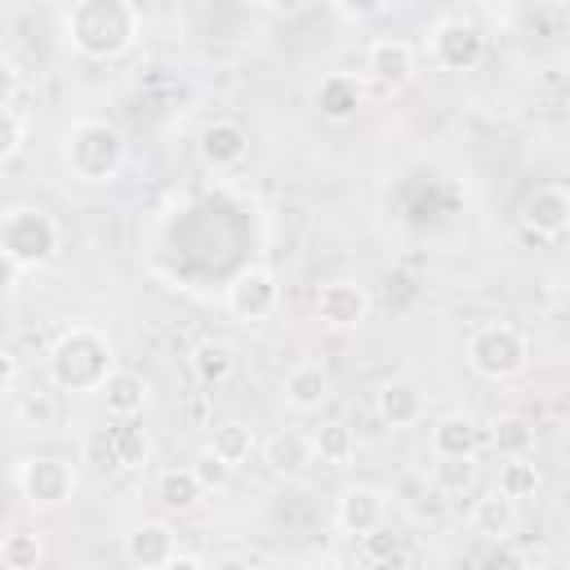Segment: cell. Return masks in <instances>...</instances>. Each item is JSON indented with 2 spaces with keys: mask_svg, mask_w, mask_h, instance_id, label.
Returning <instances> with one entry per match:
<instances>
[{
  "mask_svg": "<svg viewBox=\"0 0 570 570\" xmlns=\"http://www.w3.org/2000/svg\"><path fill=\"white\" fill-rule=\"evenodd\" d=\"M142 31V13L129 0H76L62 13V36L76 53L107 62L120 58Z\"/></svg>",
  "mask_w": 570,
  "mask_h": 570,
  "instance_id": "6da1fadb",
  "label": "cell"
},
{
  "mask_svg": "<svg viewBox=\"0 0 570 570\" xmlns=\"http://www.w3.org/2000/svg\"><path fill=\"white\" fill-rule=\"evenodd\" d=\"M116 347L94 325H71L49 347V383L53 392H98L116 374Z\"/></svg>",
  "mask_w": 570,
  "mask_h": 570,
  "instance_id": "7a4b0ae2",
  "label": "cell"
},
{
  "mask_svg": "<svg viewBox=\"0 0 570 570\" xmlns=\"http://www.w3.org/2000/svg\"><path fill=\"white\" fill-rule=\"evenodd\" d=\"M62 165L76 183H111L125 165V138L107 120H71L62 134Z\"/></svg>",
  "mask_w": 570,
  "mask_h": 570,
  "instance_id": "3957f363",
  "label": "cell"
},
{
  "mask_svg": "<svg viewBox=\"0 0 570 570\" xmlns=\"http://www.w3.org/2000/svg\"><path fill=\"white\" fill-rule=\"evenodd\" d=\"M58 223L40 205H13L0 214V249L18 267H45L58 254Z\"/></svg>",
  "mask_w": 570,
  "mask_h": 570,
  "instance_id": "277c9868",
  "label": "cell"
},
{
  "mask_svg": "<svg viewBox=\"0 0 570 570\" xmlns=\"http://www.w3.org/2000/svg\"><path fill=\"white\" fill-rule=\"evenodd\" d=\"M525 361H530V343H525V334L517 325L494 321V325L472 330V338H468V365L490 383L517 379L525 370Z\"/></svg>",
  "mask_w": 570,
  "mask_h": 570,
  "instance_id": "5b68a950",
  "label": "cell"
},
{
  "mask_svg": "<svg viewBox=\"0 0 570 570\" xmlns=\"http://www.w3.org/2000/svg\"><path fill=\"white\" fill-rule=\"evenodd\" d=\"M76 463L62 454H31L18 463V490L31 508H62L76 494Z\"/></svg>",
  "mask_w": 570,
  "mask_h": 570,
  "instance_id": "8992f818",
  "label": "cell"
},
{
  "mask_svg": "<svg viewBox=\"0 0 570 570\" xmlns=\"http://www.w3.org/2000/svg\"><path fill=\"white\" fill-rule=\"evenodd\" d=\"M428 58L441 71H472L485 58V31L472 18H441L428 31Z\"/></svg>",
  "mask_w": 570,
  "mask_h": 570,
  "instance_id": "52a82bcc",
  "label": "cell"
},
{
  "mask_svg": "<svg viewBox=\"0 0 570 570\" xmlns=\"http://www.w3.org/2000/svg\"><path fill=\"white\" fill-rule=\"evenodd\" d=\"M281 307V285H276V272L272 267H240L227 285V312L236 321H267L272 312Z\"/></svg>",
  "mask_w": 570,
  "mask_h": 570,
  "instance_id": "ba28073f",
  "label": "cell"
},
{
  "mask_svg": "<svg viewBox=\"0 0 570 570\" xmlns=\"http://www.w3.org/2000/svg\"><path fill=\"white\" fill-rule=\"evenodd\" d=\"M414 67H419V53L410 40L401 36H379L370 49H365V80L379 89V94H396L414 80Z\"/></svg>",
  "mask_w": 570,
  "mask_h": 570,
  "instance_id": "9c48e42d",
  "label": "cell"
},
{
  "mask_svg": "<svg viewBox=\"0 0 570 570\" xmlns=\"http://www.w3.org/2000/svg\"><path fill=\"white\" fill-rule=\"evenodd\" d=\"M370 316V289L361 281H325L316 289V321L330 325V330H356L361 321Z\"/></svg>",
  "mask_w": 570,
  "mask_h": 570,
  "instance_id": "30bf717a",
  "label": "cell"
},
{
  "mask_svg": "<svg viewBox=\"0 0 570 570\" xmlns=\"http://www.w3.org/2000/svg\"><path fill=\"white\" fill-rule=\"evenodd\" d=\"M521 227L534 232L539 240H557L570 227V191L561 183H543L525 196L521 205Z\"/></svg>",
  "mask_w": 570,
  "mask_h": 570,
  "instance_id": "8fae6325",
  "label": "cell"
},
{
  "mask_svg": "<svg viewBox=\"0 0 570 570\" xmlns=\"http://www.w3.org/2000/svg\"><path fill=\"white\" fill-rule=\"evenodd\" d=\"M334 517H338V525H343L347 534H356V539H361V534H370V530L387 525V494H383L379 485H365V481L343 485Z\"/></svg>",
  "mask_w": 570,
  "mask_h": 570,
  "instance_id": "7c38bea8",
  "label": "cell"
},
{
  "mask_svg": "<svg viewBox=\"0 0 570 570\" xmlns=\"http://www.w3.org/2000/svg\"><path fill=\"white\" fill-rule=\"evenodd\" d=\"M374 410L387 428H414L423 414H428V396L414 379L396 374V379H383L379 392H374Z\"/></svg>",
  "mask_w": 570,
  "mask_h": 570,
  "instance_id": "4fadbf2b",
  "label": "cell"
},
{
  "mask_svg": "<svg viewBox=\"0 0 570 570\" xmlns=\"http://www.w3.org/2000/svg\"><path fill=\"white\" fill-rule=\"evenodd\" d=\"M178 552V534L169 521H138L125 534V557L134 570H160Z\"/></svg>",
  "mask_w": 570,
  "mask_h": 570,
  "instance_id": "5bb4252c",
  "label": "cell"
},
{
  "mask_svg": "<svg viewBox=\"0 0 570 570\" xmlns=\"http://www.w3.org/2000/svg\"><path fill=\"white\" fill-rule=\"evenodd\" d=\"M249 156V134L236 120H209L200 129V160L209 169H236Z\"/></svg>",
  "mask_w": 570,
  "mask_h": 570,
  "instance_id": "9a60e30c",
  "label": "cell"
},
{
  "mask_svg": "<svg viewBox=\"0 0 570 570\" xmlns=\"http://www.w3.org/2000/svg\"><path fill=\"white\" fill-rule=\"evenodd\" d=\"M365 107V80H356L352 71H330L321 85H316V111L334 125L352 120L356 111Z\"/></svg>",
  "mask_w": 570,
  "mask_h": 570,
  "instance_id": "2e32d148",
  "label": "cell"
},
{
  "mask_svg": "<svg viewBox=\"0 0 570 570\" xmlns=\"http://www.w3.org/2000/svg\"><path fill=\"white\" fill-rule=\"evenodd\" d=\"M281 396H285V405H289V410H298V414L321 410V405L330 401V370H325V365H316V361H298V365L285 374Z\"/></svg>",
  "mask_w": 570,
  "mask_h": 570,
  "instance_id": "e0dca14e",
  "label": "cell"
},
{
  "mask_svg": "<svg viewBox=\"0 0 570 570\" xmlns=\"http://www.w3.org/2000/svg\"><path fill=\"white\" fill-rule=\"evenodd\" d=\"M428 441H432V454H436V459H476L481 428H476L472 414L454 410V414H445V419L432 423V436H428Z\"/></svg>",
  "mask_w": 570,
  "mask_h": 570,
  "instance_id": "ac0fdd59",
  "label": "cell"
},
{
  "mask_svg": "<svg viewBox=\"0 0 570 570\" xmlns=\"http://www.w3.org/2000/svg\"><path fill=\"white\" fill-rule=\"evenodd\" d=\"M236 365H240V356H236V347H232L227 338H200V343L191 347V374H196L205 387L232 383V379H236Z\"/></svg>",
  "mask_w": 570,
  "mask_h": 570,
  "instance_id": "d6986e66",
  "label": "cell"
},
{
  "mask_svg": "<svg viewBox=\"0 0 570 570\" xmlns=\"http://www.w3.org/2000/svg\"><path fill=\"white\" fill-rule=\"evenodd\" d=\"M98 396H102V405H107V414L111 419H138L142 410H147V379L142 374H134V370H116L102 387H98Z\"/></svg>",
  "mask_w": 570,
  "mask_h": 570,
  "instance_id": "ffe728a7",
  "label": "cell"
},
{
  "mask_svg": "<svg viewBox=\"0 0 570 570\" xmlns=\"http://www.w3.org/2000/svg\"><path fill=\"white\" fill-rule=\"evenodd\" d=\"M263 459H267V468L272 472H281V476H303L307 468H312V441L303 436V432H276L267 445H263Z\"/></svg>",
  "mask_w": 570,
  "mask_h": 570,
  "instance_id": "44dd1931",
  "label": "cell"
},
{
  "mask_svg": "<svg viewBox=\"0 0 570 570\" xmlns=\"http://www.w3.org/2000/svg\"><path fill=\"white\" fill-rule=\"evenodd\" d=\"M468 521H472V530L476 534H485V539H508L512 530H517V503H508L503 494H481V499H472V512H468Z\"/></svg>",
  "mask_w": 570,
  "mask_h": 570,
  "instance_id": "7402d4cb",
  "label": "cell"
},
{
  "mask_svg": "<svg viewBox=\"0 0 570 570\" xmlns=\"http://www.w3.org/2000/svg\"><path fill=\"white\" fill-rule=\"evenodd\" d=\"M490 445L499 450V459H530L534 454V423L521 414H499L490 423Z\"/></svg>",
  "mask_w": 570,
  "mask_h": 570,
  "instance_id": "603a6c76",
  "label": "cell"
},
{
  "mask_svg": "<svg viewBox=\"0 0 570 570\" xmlns=\"http://www.w3.org/2000/svg\"><path fill=\"white\" fill-rule=\"evenodd\" d=\"M209 454H218L227 468H240L249 454H254V428L240 423V419H227L209 432Z\"/></svg>",
  "mask_w": 570,
  "mask_h": 570,
  "instance_id": "cb8c5ba5",
  "label": "cell"
},
{
  "mask_svg": "<svg viewBox=\"0 0 570 570\" xmlns=\"http://www.w3.org/2000/svg\"><path fill=\"white\" fill-rule=\"evenodd\" d=\"M307 441H312V454H316L321 463H347V459L356 454V432H352L343 419H325Z\"/></svg>",
  "mask_w": 570,
  "mask_h": 570,
  "instance_id": "d4e9b609",
  "label": "cell"
},
{
  "mask_svg": "<svg viewBox=\"0 0 570 570\" xmlns=\"http://www.w3.org/2000/svg\"><path fill=\"white\" fill-rule=\"evenodd\" d=\"M200 494H205V490H200V481H196L191 468H165V472L156 476V499H160L165 508H174V512L196 508Z\"/></svg>",
  "mask_w": 570,
  "mask_h": 570,
  "instance_id": "484cf974",
  "label": "cell"
},
{
  "mask_svg": "<svg viewBox=\"0 0 570 570\" xmlns=\"http://www.w3.org/2000/svg\"><path fill=\"white\" fill-rule=\"evenodd\" d=\"M539 490V468L530 459H503L499 476H494V494H503L508 503H521Z\"/></svg>",
  "mask_w": 570,
  "mask_h": 570,
  "instance_id": "4316f807",
  "label": "cell"
},
{
  "mask_svg": "<svg viewBox=\"0 0 570 570\" xmlns=\"http://www.w3.org/2000/svg\"><path fill=\"white\" fill-rule=\"evenodd\" d=\"M45 561V543L36 530H9L0 539V566L4 570H36Z\"/></svg>",
  "mask_w": 570,
  "mask_h": 570,
  "instance_id": "83f0119b",
  "label": "cell"
},
{
  "mask_svg": "<svg viewBox=\"0 0 570 570\" xmlns=\"http://www.w3.org/2000/svg\"><path fill=\"white\" fill-rule=\"evenodd\" d=\"M18 423L31 428V432H49V428L58 423V392H53V387L22 392V401H18Z\"/></svg>",
  "mask_w": 570,
  "mask_h": 570,
  "instance_id": "f1b7e54d",
  "label": "cell"
},
{
  "mask_svg": "<svg viewBox=\"0 0 570 570\" xmlns=\"http://www.w3.org/2000/svg\"><path fill=\"white\" fill-rule=\"evenodd\" d=\"M472 481H476V459H436L428 476L436 494H463Z\"/></svg>",
  "mask_w": 570,
  "mask_h": 570,
  "instance_id": "f546056e",
  "label": "cell"
},
{
  "mask_svg": "<svg viewBox=\"0 0 570 570\" xmlns=\"http://www.w3.org/2000/svg\"><path fill=\"white\" fill-rule=\"evenodd\" d=\"M111 445H116L120 468H138V463H147V454H151L147 432H142V428H129V419H125L120 428H111Z\"/></svg>",
  "mask_w": 570,
  "mask_h": 570,
  "instance_id": "4dcf8cb0",
  "label": "cell"
},
{
  "mask_svg": "<svg viewBox=\"0 0 570 570\" xmlns=\"http://www.w3.org/2000/svg\"><path fill=\"white\" fill-rule=\"evenodd\" d=\"M361 557H365V566H392V561H401V539L387 525H379V530L361 534Z\"/></svg>",
  "mask_w": 570,
  "mask_h": 570,
  "instance_id": "1f68e13d",
  "label": "cell"
},
{
  "mask_svg": "<svg viewBox=\"0 0 570 570\" xmlns=\"http://www.w3.org/2000/svg\"><path fill=\"white\" fill-rule=\"evenodd\" d=\"M191 472H196L200 490H223V485H227V476H232L236 468H227V463H223L218 454H209V450H205V454H200V459L191 463Z\"/></svg>",
  "mask_w": 570,
  "mask_h": 570,
  "instance_id": "d6a6232c",
  "label": "cell"
},
{
  "mask_svg": "<svg viewBox=\"0 0 570 570\" xmlns=\"http://www.w3.org/2000/svg\"><path fill=\"white\" fill-rule=\"evenodd\" d=\"M481 570H525V557L517 552L512 539H499V543H490V552L481 557Z\"/></svg>",
  "mask_w": 570,
  "mask_h": 570,
  "instance_id": "836d02e7",
  "label": "cell"
},
{
  "mask_svg": "<svg viewBox=\"0 0 570 570\" xmlns=\"http://www.w3.org/2000/svg\"><path fill=\"white\" fill-rule=\"evenodd\" d=\"M18 142H22V116L9 102H0V165L18 151Z\"/></svg>",
  "mask_w": 570,
  "mask_h": 570,
  "instance_id": "e575fe53",
  "label": "cell"
},
{
  "mask_svg": "<svg viewBox=\"0 0 570 570\" xmlns=\"http://www.w3.org/2000/svg\"><path fill=\"white\" fill-rule=\"evenodd\" d=\"M85 454L107 472V468H120V459H116V445H111V432H94L89 441H85Z\"/></svg>",
  "mask_w": 570,
  "mask_h": 570,
  "instance_id": "d590c367",
  "label": "cell"
},
{
  "mask_svg": "<svg viewBox=\"0 0 570 570\" xmlns=\"http://www.w3.org/2000/svg\"><path fill=\"white\" fill-rule=\"evenodd\" d=\"M383 9H387L383 0H356V4H352V0H334V13H338V18H347V22H365V18H379Z\"/></svg>",
  "mask_w": 570,
  "mask_h": 570,
  "instance_id": "8d00e7d4",
  "label": "cell"
},
{
  "mask_svg": "<svg viewBox=\"0 0 570 570\" xmlns=\"http://www.w3.org/2000/svg\"><path fill=\"white\" fill-rule=\"evenodd\" d=\"M13 383H18V356H13L9 347H0V396H4Z\"/></svg>",
  "mask_w": 570,
  "mask_h": 570,
  "instance_id": "74e56055",
  "label": "cell"
},
{
  "mask_svg": "<svg viewBox=\"0 0 570 570\" xmlns=\"http://www.w3.org/2000/svg\"><path fill=\"white\" fill-rule=\"evenodd\" d=\"M18 276H22V267H18V263H13V258L0 249V294H9V289L18 285Z\"/></svg>",
  "mask_w": 570,
  "mask_h": 570,
  "instance_id": "f35d334b",
  "label": "cell"
},
{
  "mask_svg": "<svg viewBox=\"0 0 570 570\" xmlns=\"http://www.w3.org/2000/svg\"><path fill=\"white\" fill-rule=\"evenodd\" d=\"M205 570H254V566H249L240 552H227V557H218V561H214V566H205Z\"/></svg>",
  "mask_w": 570,
  "mask_h": 570,
  "instance_id": "ab89813d",
  "label": "cell"
},
{
  "mask_svg": "<svg viewBox=\"0 0 570 570\" xmlns=\"http://www.w3.org/2000/svg\"><path fill=\"white\" fill-rule=\"evenodd\" d=\"M160 570H205V566H200L196 557H187V552H174V557H169Z\"/></svg>",
  "mask_w": 570,
  "mask_h": 570,
  "instance_id": "60d3db41",
  "label": "cell"
},
{
  "mask_svg": "<svg viewBox=\"0 0 570 570\" xmlns=\"http://www.w3.org/2000/svg\"><path fill=\"white\" fill-rule=\"evenodd\" d=\"M525 570H530V566H525ZM539 570H552V566H539Z\"/></svg>",
  "mask_w": 570,
  "mask_h": 570,
  "instance_id": "b9f144b4",
  "label": "cell"
},
{
  "mask_svg": "<svg viewBox=\"0 0 570 570\" xmlns=\"http://www.w3.org/2000/svg\"><path fill=\"white\" fill-rule=\"evenodd\" d=\"M0 183H4V169H0Z\"/></svg>",
  "mask_w": 570,
  "mask_h": 570,
  "instance_id": "7bdbcfd3",
  "label": "cell"
}]
</instances>
